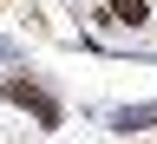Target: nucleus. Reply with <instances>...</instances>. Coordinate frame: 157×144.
<instances>
[{
  "instance_id": "nucleus-1",
  "label": "nucleus",
  "mask_w": 157,
  "mask_h": 144,
  "mask_svg": "<svg viewBox=\"0 0 157 144\" xmlns=\"http://www.w3.org/2000/svg\"><path fill=\"white\" fill-rule=\"evenodd\" d=\"M0 92H7L13 105H26L39 125H59V118H66V111H59V98H52V92H39V85H26V79H7Z\"/></svg>"
},
{
  "instance_id": "nucleus-2",
  "label": "nucleus",
  "mask_w": 157,
  "mask_h": 144,
  "mask_svg": "<svg viewBox=\"0 0 157 144\" xmlns=\"http://www.w3.org/2000/svg\"><path fill=\"white\" fill-rule=\"evenodd\" d=\"M111 125H118V131H144V125H157V105H124Z\"/></svg>"
},
{
  "instance_id": "nucleus-3",
  "label": "nucleus",
  "mask_w": 157,
  "mask_h": 144,
  "mask_svg": "<svg viewBox=\"0 0 157 144\" xmlns=\"http://www.w3.org/2000/svg\"><path fill=\"white\" fill-rule=\"evenodd\" d=\"M144 13H151L144 0H111V20H124V26H144Z\"/></svg>"
},
{
  "instance_id": "nucleus-4",
  "label": "nucleus",
  "mask_w": 157,
  "mask_h": 144,
  "mask_svg": "<svg viewBox=\"0 0 157 144\" xmlns=\"http://www.w3.org/2000/svg\"><path fill=\"white\" fill-rule=\"evenodd\" d=\"M7 53H13V46H7V39H0V59H7Z\"/></svg>"
}]
</instances>
